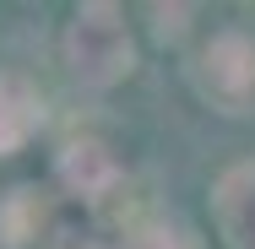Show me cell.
Returning <instances> with one entry per match:
<instances>
[{"label":"cell","mask_w":255,"mask_h":249,"mask_svg":"<svg viewBox=\"0 0 255 249\" xmlns=\"http://www.w3.org/2000/svg\"><path fill=\"white\" fill-rule=\"evenodd\" d=\"M65 71L87 87V92H109V87H120L130 71H136V38H130V27H125V11H114V5H82L76 16H71V27H65Z\"/></svg>","instance_id":"obj_1"},{"label":"cell","mask_w":255,"mask_h":249,"mask_svg":"<svg viewBox=\"0 0 255 249\" xmlns=\"http://www.w3.org/2000/svg\"><path fill=\"white\" fill-rule=\"evenodd\" d=\"M190 82L217 114H250L255 108V38L250 33H217L196 54Z\"/></svg>","instance_id":"obj_2"},{"label":"cell","mask_w":255,"mask_h":249,"mask_svg":"<svg viewBox=\"0 0 255 249\" xmlns=\"http://www.w3.org/2000/svg\"><path fill=\"white\" fill-rule=\"evenodd\" d=\"M217 239L228 249H255V163H234L212 190Z\"/></svg>","instance_id":"obj_3"},{"label":"cell","mask_w":255,"mask_h":249,"mask_svg":"<svg viewBox=\"0 0 255 249\" xmlns=\"http://www.w3.org/2000/svg\"><path fill=\"white\" fill-rule=\"evenodd\" d=\"M54 173H60V184H65L71 195H82V200H103L125 179V173H120V157L103 147V141H93V136H82V141H71V147L60 152Z\"/></svg>","instance_id":"obj_4"},{"label":"cell","mask_w":255,"mask_h":249,"mask_svg":"<svg viewBox=\"0 0 255 249\" xmlns=\"http://www.w3.org/2000/svg\"><path fill=\"white\" fill-rule=\"evenodd\" d=\"M44 125V98L22 71H0V157L22 152Z\"/></svg>","instance_id":"obj_5"},{"label":"cell","mask_w":255,"mask_h":249,"mask_svg":"<svg viewBox=\"0 0 255 249\" xmlns=\"http://www.w3.org/2000/svg\"><path fill=\"white\" fill-rule=\"evenodd\" d=\"M38 228H44V200H38L33 184H16V190L0 195V244H5V249L33 244Z\"/></svg>","instance_id":"obj_6"},{"label":"cell","mask_w":255,"mask_h":249,"mask_svg":"<svg viewBox=\"0 0 255 249\" xmlns=\"http://www.w3.org/2000/svg\"><path fill=\"white\" fill-rule=\"evenodd\" d=\"M130 249H201V239L179 222H141L130 228Z\"/></svg>","instance_id":"obj_7"},{"label":"cell","mask_w":255,"mask_h":249,"mask_svg":"<svg viewBox=\"0 0 255 249\" xmlns=\"http://www.w3.org/2000/svg\"><path fill=\"white\" fill-rule=\"evenodd\" d=\"M49 249H109V244H103L93 228H60L49 239Z\"/></svg>","instance_id":"obj_8"},{"label":"cell","mask_w":255,"mask_h":249,"mask_svg":"<svg viewBox=\"0 0 255 249\" xmlns=\"http://www.w3.org/2000/svg\"><path fill=\"white\" fill-rule=\"evenodd\" d=\"M152 16H157V38H179L185 33V16H190V5H152Z\"/></svg>","instance_id":"obj_9"}]
</instances>
